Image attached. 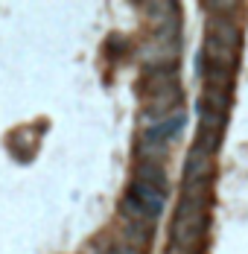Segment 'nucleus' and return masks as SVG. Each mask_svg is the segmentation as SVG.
<instances>
[{
	"label": "nucleus",
	"mask_w": 248,
	"mask_h": 254,
	"mask_svg": "<svg viewBox=\"0 0 248 254\" xmlns=\"http://www.w3.org/2000/svg\"><path fill=\"white\" fill-rule=\"evenodd\" d=\"M237 50H240V26L234 24L231 15H213L207 21V44H204L207 64H219V67L234 70Z\"/></svg>",
	"instance_id": "1"
},
{
	"label": "nucleus",
	"mask_w": 248,
	"mask_h": 254,
	"mask_svg": "<svg viewBox=\"0 0 248 254\" xmlns=\"http://www.w3.org/2000/svg\"><path fill=\"white\" fill-rule=\"evenodd\" d=\"M213 152L201 149V146H190L187 152V161H184V184H196V181H210L213 178Z\"/></svg>",
	"instance_id": "2"
},
{
	"label": "nucleus",
	"mask_w": 248,
	"mask_h": 254,
	"mask_svg": "<svg viewBox=\"0 0 248 254\" xmlns=\"http://www.w3.org/2000/svg\"><path fill=\"white\" fill-rule=\"evenodd\" d=\"M134 181H137V184H146V187L158 190V193H164V196H167V190H170V181H167V170H164V164L137 161V164H134Z\"/></svg>",
	"instance_id": "3"
},
{
	"label": "nucleus",
	"mask_w": 248,
	"mask_h": 254,
	"mask_svg": "<svg viewBox=\"0 0 248 254\" xmlns=\"http://www.w3.org/2000/svg\"><path fill=\"white\" fill-rule=\"evenodd\" d=\"M128 196L140 204L143 210H146L152 222L158 219V213L164 210V202H167V196H164V193L152 190V187H146V184H137V181H131V187H128Z\"/></svg>",
	"instance_id": "4"
},
{
	"label": "nucleus",
	"mask_w": 248,
	"mask_h": 254,
	"mask_svg": "<svg viewBox=\"0 0 248 254\" xmlns=\"http://www.w3.org/2000/svg\"><path fill=\"white\" fill-rule=\"evenodd\" d=\"M155 222H125V246H131V249H137V252H143L149 249V243H152V237H155V228H152Z\"/></svg>",
	"instance_id": "5"
},
{
	"label": "nucleus",
	"mask_w": 248,
	"mask_h": 254,
	"mask_svg": "<svg viewBox=\"0 0 248 254\" xmlns=\"http://www.w3.org/2000/svg\"><path fill=\"white\" fill-rule=\"evenodd\" d=\"M204 88L231 94V88H234V70L231 67H219V64H204Z\"/></svg>",
	"instance_id": "6"
},
{
	"label": "nucleus",
	"mask_w": 248,
	"mask_h": 254,
	"mask_svg": "<svg viewBox=\"0 0 248 254\" xmlns=\"http://www.w3.org/2000/svg\"><path fill=\"white\" fill-rule=\"evenodd\" d=\"M181 126H184V114H181V111H175L173 117H167V120H161V123H152V126L146 128V134H149V137H155V140L170 143L175 134L181 131Z\"/></svg>",
	"instance_id": "7"
},
{
	"label": "nucleus",
	"mask_w": 248,
	"mask_h": 254,
	"mask_svg": "<svg viewBox=\"0 0 248 254\" xmlns=\"http://www.w3.org/2000/svg\"><path fill=\"white\" fill-rule=\"evenodd\" d=\"M198 108H204V111H219V114H228V108H231V94L204 88V94L198 97Z\"/></svg>",
	"instance_id": "8"
},
{
	"label": "nucleus",
	"mask_w": 248,
	"mask_h": 254,
	"mask_svg": "<svg viewBox=\"0 0 248 254\" xmlns=\"http://www.w3.org/2000/svg\"><path fill=\"white\" fill-rule=\"evenodd\" d=\"M9 146L21 155V158H26V155L32 152V146H35V137H26V128H18V131H12V137H9Z\"/></svg>",
	"instance_id": "9"
},
{
	"label": "nucleus",
	"mask_w": 248,
	"mask_h": 254,
	"mask_svg": "<svg viewBox=\"0 0 248 254\" xmlns=\"http://www.w3.org/2000/svg\"><path fill=\"white\" fill-rule=\"evenodd\" d=\"M108 50H111V53H120V50H125V41H123V38H117V35H114V38H111V44H108Z\"/></svg>",
	"instance_id": "10"
}]
</instances>
